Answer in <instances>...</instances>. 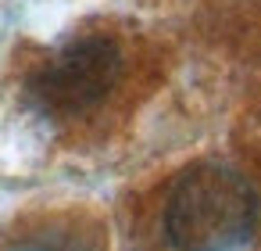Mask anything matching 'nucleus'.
Listing matches in <instances>:
<instances>
[{
	"label": "nucleus",
	"mask_w": 261,
	"mask_h": 251,
	"mask_svg": "<svg viewBox=\"0 0 261 251\" xmlns=\"http://www.w3.org/2000/svg\"><path fill=\"white\" fill-rule=\"evenodd\" d=\"M125 65L129 54L115 33H72L29 69L25 97L50 122H83L115 97L125 79Z\"/></svg>",
	"instance_id": "f03ea898"
},
{
	"label": "nucleus",
	"mask_w": 261,
	"mask_h": 251,
	"mask_svg": "<svg viewBox=\"0 0 261 251\" xmlns=\"http://www.w3.org/2000/svg\"><path fill=\"white\" fill-rule=\"evenodd\" d=\"M254 183L225 162H197L175 176L161 208L172 251H240L257 226Z\"/></svg>",
	"instance_id": "f257e3e1"
},
{
	"label": "nucleus",
	"mask_w": 261,
	"mask_h": 251,
	"mask_svg": "<svg viewBox=\"0 0 261 251\" xmlns=\"http://www.w3.org/2000/svg\"><path fill=\"white\" fill-rule=\"evenodd\" d=\"M4 251H90L86 240L68 237V230H33L15 237Z\"/></svg>",
	"instance_id": "7ed1b4c3"
}]
</instances>
